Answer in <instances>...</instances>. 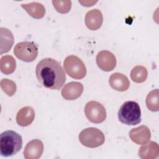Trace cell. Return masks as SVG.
I'll list each match as a JSON object with an SVG mask.
<instances>
[{
    "label": "cell",
    "mask_w": 159,
    "mask_h": 159,
    "mask_svg": "<svg viewBox=\"0 0 159 159\" xmlns=\"http://www.w3.org/2000/svg\"><path fill=\"white\" fill-rule=\"evenodd\" d=\"M35 74L43 86L53 90H59L66 81V75L60 63L51 58H43L38 63Z\"/></svg>",
    "instance_id": "1"
},
{
    "label": "cell",
    "mask_w": 159,
    "mask_h": 159,
    "mask_svg": "<svg viewBox=\"0 0 159 159\" xmlns=\"http://www.w3.org/2000/svg\"><path fill=\"white\" fill-rule=\"evenodd\" d=\"M22 147V137L13 130H6L0 135V153L8 157L16 154Z\"/></svg>",
    "instance_id": "2"
},
{
    "label": "cell",
    "mask_w": 159,
    "mask_h": 159,
    "mask_svg": "<svg viewBox=\"0 0 159 159\" xmlns=\"http://www.w3.org/2000/svg\"><path fill=\"white\" fill-rule=\"evenodd\" d=\"M118 119L124 124L135 125L141 121V110L137 102L133 101L125 102L118 111Z\"/></svg>",
    "instance_id": "3"
},
{
    "label": "cell",
    "mask_w": 159,
    "mask_h": 159,
    "mask_svg": "<svg viewBox=\"0 0 159 159\" xmlns=\"http://www.w3.org/2000/svg\"><path fill=\"white\" fill-rule=\"evenodd\" d=\"M81 143L89 148H96L102 145L105 140L104 134L99 129L89 127L83 129L79 134Z\"/></svg>",
    "instance_id": "4"
},
{
    "label": "cell",
    "mask_w": 159,
    "mask_h": 159,
    "mask_svg": "<svg viewBox=\"0 0 159 159\" xmlns=\"http://www.w3.org/2000/svg\"><path fill=\"white\" fill-rule=\"evenodd\" d=\"M64 70L72 78L83 79L86 75V68L83 61L75 55H69L64 60Z\"/></svg>",
    "instance_id": "5"
},
{
    "label": "cell",
    "mask_w": 159,
    "mask_h": 159,
    "mask_svg": "<svg viewBox=\"0 0 159 159\" xmlns=\"http://www.w3.org/2000/svg\"><path fill=\"white\" fill-rule=\"evenodd\" d=\"M15 56L25 62L33 61L38 55V47L33 42H22L14 48Z\"/></svg>",
    "instance_id": "6"
},
{
    "label": "cell",
    "mask_w": 159,
    "mask_h": 159,
    "mask_svg": "<svg viewBox=\"0 0 159 159\" xmlns=\"http://www.w3.org/2000/svg\"><path fill=\"white\" fill-rule=\"evenodd\" d=\"M84 113L87 119L95 124H99L104 121L107 116L105 107L100 102L95 101H91L86 103Z\"/></svg>",
    "instance_id": "7"
},
{
    "label": "cell",
    "mask_w": 159,
    "mask_h": 159,
    "mask_svg": "<svg viewBox=\"0 0 159 159\" xmlns=\"http://www.w3.org/2000/svg\"><path fill=\"white\" fill-rule=\"evenodd\" d=\"M96 63L101 70L110 71L116 67L117 60L112 52L108 50H102L96 56Z\"/></svg>",
    "instance_id": "8"
},
{
    "label": "cell",
    "mask_w": 159,
    "mask_h": 159,
    "mask_svg": "<svg viewBox=\"0 0 159 159\" xmlns=\"http://www.w3.org/2000/svg\"><path fill=\"white\" fill-rule=\"evenodd\" d=\"M129 137L134 143L138 145H144L149 142L151 132L146 125H140L132 129L129 132Z\"/></svg>",
    "instance_id": "9"
},
{
    "label": "cell",
    "mask_w": 159,
    "mask_h": 159,
    "mask_svg": "<svg viewBox=\"0 0 159 159\" xmlns=\"http://www.w3.org/2000/svg\"><path fill=\"white\" fill-rule=\"evenodd\" d=\"M83 92V86L80 82L71 81L65 85L61 89V96L66 100H75L80 97Z\"/></svg>",
    "instance_id": "10"
},
{
    "label": "cell",
    "mask_w": 159,
    "mask_h": 159,
    "mask_svg": "<svg viewBox=\"0 0 159 159\" xmlns=\"http://www.w3.org/2000/svg\"><path fill=\"white\" fill-rule=\"evenodd\" d=\"M43 152V144L39 139H34L26 145L24 150V157L25 159H38Z\"/></svg>",
    "instance_id": "11"
},
{
    "label": "cell",
    "mask_w": 159,
    "mask_h": 159,
    "mask_svg": "<svg viewBox=\"0 0 159 159\" xmlns=\"http://www.w3.org/2000/svg\"><path fill=\"white\" fill-rule=\"evenodd\" d=\"M84 21L86 27L89 30H98L101 27L103 22L102 14L98 9L90 10L86 13Z\"/></svg>",
    "instance_id": "12"
},
{
    "label": "cell",
    "mask_w": 159,
    "mask_h": 159,
    "mask_svg": "<svg viewBox=\"0 0 159 159\" xmlns=\"http://www.w3.org/2000/svg\"><path fill=\"white\" fill-rule=\"evenodd\" d=\"M109 83L111 87L117 91H125L130 86L128 78L122 73H114L109 78Z\"/></svg>",
    "instance_id": "13"
},
{
    "label": "cell",
    "mask_w": 159,
    "mask_h": 159,
    "mask_svg": "<svg viewBox=\"0 0 159 159\" xmlns=\"http://www.w3.org/2000/svg\"><path fill=\"white\" fill-rule=\"evenodd\" d=\"M35 118V111L32 107L25 106L20 109L16 116L17 123L22 127H26L32 124Z\"/></svg>",
    "instance_id": "14"
},
{
    "label": "cell",
    "mask_w": 159,
    "mask_h": 159,
    "mask_svg": "<svg viewBox=\"0 0 159 159\" xmlns=\"http://www.w3.org/2000/svg\"><path fill=\"white\" fill-rule=\"evenodd\" d=\"M158 144L153 141L144 144L139 150V156L143 159H153L158 157Z\"/></svg>",
    "instance_id": "15"
},
{
    "label": "cell",
    "mask_w": 159,
    "mask_h": 159,
    "mask_svg": "<svg viewBox=\"0 0 159 159\" xmlns=\"http://www.w3.org/2000/svg\"><path fill=\"white\" fill-rule=\"evenodd\" d=\"M0 50L1 54L8 52L14 44V36L12 32L7 29L0 28Z\"/></svg>",
    "instance_id": "16"
},
{
    "label": "cell",
    "mask_w": 159,
    "mask_h": 159,
    "mask_svg": "<svg viewBox=\"0 0 159 159\" xmlns=\"http://www.w3.org/2000/svg\"><path fill=\"white\" fill-rule=\"evenodd\" d=\"M21 7L33 18L41 19L45 13V9L43 5L37 2H32L27 4H22Z\"/></svg>",
    "instance_id": "17"
},
{
    "label": "cell",
    "mask_w": 159,
    "mask_h": 159,
    "mask_svg": "<svg viewBox=\"0 0 159 159\" xmlns=\"http://www.w3.org/2000/svg\"><path fill=\"white\" fill-rule=\"evenodd\" d=\"M16 68V61L11 55H4L0 60V69L2 73L10 75L12 73Z\"/></svg>",
    "instance_id": "18"
},
{
    "label": "cell",
    "mask_w": 159,
    "mask_h": 159,
    "mask_svg": "<svg viewBox=\"0 0 159 159\" xmlns=\"http://www.w3.org/2000/svg\"><path fill=\"white\" fill-rule=\"evenodd\" d=\"M148 76V71L147 68L142 65H137L135 66L130 72V78L135 83L144 82Z\"/></svg>",
    "instance_id": "19"
},
{
    "label": "cell",
    "mask_w": 159,
    "mask_h": 159,
    "mask_svg": "<svg viewBox=\"0 0 159 159\" xmlns=\"http://www.w3.org/2000/svg\"><path fill=\"white\" fill-rule=\"evenodd\" d=\"M159 91L158 89L151 91L146 98V105L147 108L153 112L159 110Z\"/></svg>",
    "instance_id": "20"
},
{
    "label": "cell",
    "mask_w": 159,
    "mask_h": 159,
    "mask_svg": "<svg viewBox=\"0 0 159 159\" xmlns=\"http://www.w3.org/2000/svg\"><path fill=\"white\" fill-rule=\"evenodd\" d=\"M0 85L2 91L9 96H13L17 89L16 83L13 81L7 78L2 79L0 82Z\"/></svg>",
    "instance_id": "21"
},
{
    "label": "cell",
    "mask_w": 159,
    "mask_h": 159,
    "mask_svg": "<svg viewBox=\"0 0 159 159\" xmlns=\"http://www.w3.org/2000/svg\"><path fill=\"white\" fill-rule=\"evenodd\" d=\"M55 9L61 14L68 12L71 7V1H52Z\"/></svg>",
    "instance_id": "22"
}]
</instances>
